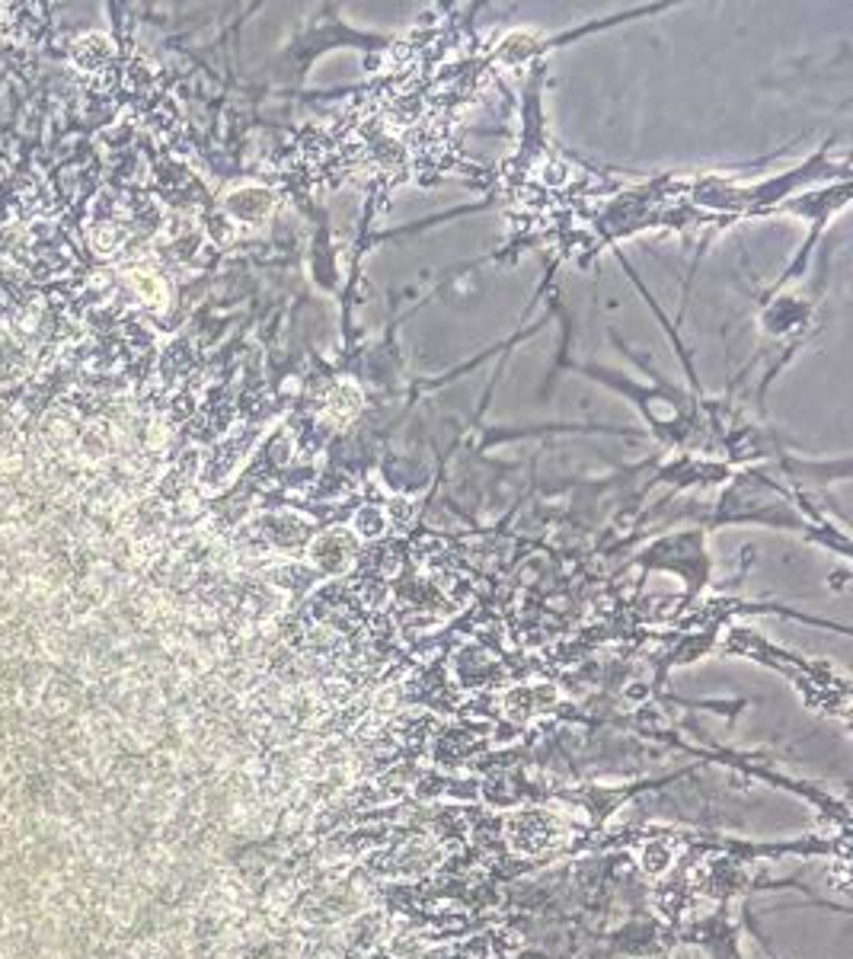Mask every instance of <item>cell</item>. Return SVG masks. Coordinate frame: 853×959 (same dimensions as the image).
Returning a JSON list of instances; mask_svg holds the SVG:
<instances>
[{
	"instance_id": "obj_1",
	"label": "cell",
	"mask_w": 853,
	"mask_h": 959,
	"mask_svg": "<svg viewBox=\"0 0 853 959\" xmlns=\"http://www.w3.org/2000/svg\"><path fill=\"white\" fill-rule=\"evenodd\" d=\"M109 55V45L103 36H84L77 45H74V61L80 68H100Z\"/></svg>"
}]
</instances>
